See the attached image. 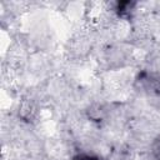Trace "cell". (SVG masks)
I'll return each mask as SVG.
<instances>
[{"label":"cell","mask_w":160,"mask_h":160,"mask_svg":"<svg viewBox=\"0 0 160 160\" xmlns=\"http://www.w3.org/2000/svg\"><path fill=\"white\" fill-rule=\"evenodd\" d=\"M140 82H141L144 91H146L149 96L160 99V74L159 72L148 71L142 74Z\"/></svg>","instance_id":"cell-3"},{"label":"cell","mask_w":160,"mask_h":160,"mask_svg":"<svg viewBox=\"0 0 160 160\" xmlns=\"http://www.w3.org/2000/svg\"><path fill=\"white\" fill-rule=\"evenodd\" d=\"M149 156L151 160H160V134H158L149 144Z\"/></svg>","instance_id":"cell-6"},{"label":"cell","mask_w":160,"mask_h":160,"mask_svg":"<svg viewBox=\"0 0 160 160\" xmlns=\"http://www.w3.org/2000/svg\"><path fill=\"white\" fill-rule=\"evenodd\" d=\"M135 152L129 144H115L109 150L105 160H134Z\"/></svg>","instance_id":"cell-5"},{"label":"cell","mask_w":160,"mask_h":160,"mask_svg":"<svg viewBox=\"0 0 160 160\" xmlns=\"http://www.w3.org/2000/svg\"><path fill=\"white\" fill-rule=\"evenodd\" d=\"M111 115H112V109L110 104L106 102H92L85 110L86 119L98 126H102L110 122Z\"/></svg>","instance_id":"cell-1"},{"label":"cell","mask_w":160,"mask_h":160,"mask_svg":"<svg viewBox=\"0 0 160 160\" xmlns=\"http://www.w3.org/2000/svg\"><path fill=\"white\" fill-rule=\"evenodd\" d=\"M38 112H39V106L34 99L26 98L21 100L19 105V118L24 122H28V124L34 122L38 116Z\"/></svg>","instance_id":"cell-4"},{"label":"cell","mask_w":160,"mask_h":160,"mask_svg":"<svg viewBox=\"0 0 160 160\" xmlns=\"http://www.w3.org/2000/svg\"><path fill=\"white\" fill-rule=\"evenodd\" d=\"M104 58L109 69H119L128 62L129 52L128 49L121 45H111L105 50Z\"/></svg>","instance_id":"cell-2"},{"label":"cell","mask_w":160,"mask_h":160,"mask_svg":"<svg viewBox=\"0 0 160 160\" xmlns=\"http://www.w3.org/2000/svg\"><path fill=\"white\" fill-rule=\"evenodd\" d=\"M71 160H102V159L94 152L81 151V152H78L76 155H74Z\"/></svg>","instance_id":"cell-7"}]
</instances>
